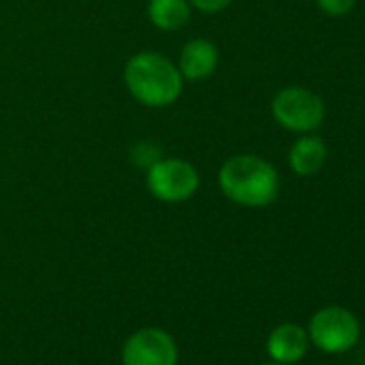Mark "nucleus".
<instances>
[{
  "label": "nucleus",
  "instance_id": "1",
  "mask_svg": "<svg viewBox=\"0 0 365 365\" xmlns=\"http://www.w3.org/2000/svg\"><path fill=\"white\" fill-rule=\"evenodd\" d=\"M217 185L230 202L247 209H262L273 205L279 196V174L271 161L243 153L232 155L222 163Z\"/></svg>",
  "mask_w": 365,
  "mask_h": 365
},
{
  "label": "nucleus",
  "instance_id": "2",
  "mask_svg": "<svg viewBox=\"0 0 365 365\" xmlns=\"http://www.w3.org/2000/svg\"><path fill=\"white\" fill-rule=\"evenodd\" d=\"M123 82L131 97L148 108L172 106L185 84L178 67L159 52L133 54L125 65Z\"/></svg>",
  "mask_w": 365,
  "mask_h": 365
},
{
  "label": "nucleus",
  "instance_id": "3",
  "mask_svg": "<svg viewBox=\"0 0 365 365\" xmlns=\"http://www.w3.org/2000/svg\"><path fill=\"white\" fill-rule=\"evenodd\" d=\"M200 174L196 165L180 157H159L146 168V190L159 202H185L196 196Z\"/></svg>",
  "mask_w": 365,
  "mask_h": 365
},
{
  "label": "nucleus",
  "instance_id": "4",
  "mask_svg": "<svg viewBox=\"0 0 365 365\" xmlns=\"http://www.w3.org/2000/svg\"><path fill=\"white\" fill-rule=\"evenodd\" d=\"M271 114L279 127L294 133L316 131L327 114L324 101L318 93L305 86H286L271 101Z\"/></svg>",
  "mask_w": 365,
  "mask_h": 365
},
{
  "label": "nucleus",
  "instance_id": "5",
  "mask_svg": "<svg viewBox=\"0 0 365 365\" xmlns=\"http://www.w3.org/2000/svg\"><path fill=\"white\" fill-rule=\"evenodd\" d=\"M307 337L318 350L329 354H339L356 346L361 337V324L350 309L339 305H329L318 309L309 318Z\"/></svg>",
  "mask_w": 365,
  "mask_h": 365
},
{
  "label": "nucleus",
  "instance_id": "6",
  "mask_svg": "<svg viewBox=\"0 0 365 365\" xmlns=\"http://www.w3.org/2000/svg\"><path fill=\"white\" fill-rule=\"evenodd\" d=\"M120 361L123 365H176L178 346L168 331L146 327L125 339Z\"/></svg>",
  "mask_w": 365,
  "mask_h": 365
},
{
  "label": "nucleus",
  "instance_id": "7",
  "mask_svg": "<svg viewBox=\"0 0 365 365\" xmlns=\"http://www.w3.org/2000/svg\"><path fill=\"white\" fill-rule=\"evenodd\" d=\"M220 65V52L215 48L213 41L196 37L190 39L185 46H182L180 54H178V71L182 76V80H192V82H200L207 80L215 73Z\"/></svg>",
  "mask_w": 365,
  "mask_h": 365
},
{
  "label": "nucleus",
  "instance_id": "8",
  "mask_svg": "<svg viewBox=\"0 0 365 365\" xmlns=\"http://www.w3.org/2000/svg\"><path fill=\"white\" fill-rule=\"evenodd\" d=\"M307 348H309L307 329H303L297 322L277 324L267 337L269 356L277 363H284V365L301 361L307 354Z\"/></svg>",
  "mask_w": 365,
  "mask_h": 365
},
{
  "label": "nucleus",
  "instance_id": "9",
  "mask_svg": "<svg viewBox=\"0 0 365 365\" xmlns=\"http://www.w3.org/2000/svg\"><path fill=\"white\" fill-rule=\"evenodd\" d=\"M327 144L320 135L303 133L288 150V165L299 176H314L327 163Z\"/></svg>",
  "mask_w": 365,
  "mask_h": 365
},
{
  "label": "nucleus",
  "instance_id": "10",
  "mask_svg": "<svg viewBox=\"0 0 365 365\" xmlns=\"http://www.w3.org/2000/svg\"><path fill=\"white\" fill-rule=\"evenodd\" d=\"M146 14L153 26L172 33L187 26L192 20V5L190 0H148Z\"/></svg>",
  "mask_w": 365,
  "mask_h": 365
},
{
  "label": "nucleus",
  "instance_id": "11",
  "mask_svg": "<svg viewBox=\"0 0 365 365\" xmlns=\"http://www.w3.org/2000/svg\"><path fill=\"white\" fill-rule=\"evenodd\" d=\"M159 159V148L150 142H140L133 146L131 150V161L135 165H144V168H150L155 161Z\"/></svg>",
  "mask_w": 365,
  "mask_h": 365
},
{
  "label": "nucleus",
  "instance_id": "12",
  "mask_svg": "<svg viewBox=\"0 0 365 365\" xmlns=\"http://www.w3.org/2000/svg\"><path fill=\"white\" fill-rule=\"evenodd\" d=\"M316 5L322 14L339 18L352 11V7L356 5V0H316Z\"/></svg>",
  "mask_w": 365,
  "mask_h": 365
},
{
  "label": "nucleus",
  "instance_id": "13",
  "mask_svg": "<svg viewBox=\"0 0 365 365\" xmlns=\"http://www.w3.org/2000/svg\"><path fill=\"white\" fill-rule=\"evenodd\" d=\"M190 5L192 9H198L202 14H220L232 5V0H190Z\"/></svg>",
  "mask_w": 365,
  "mask_h": 365
},
{
  "label": "nucleus",
  "instance_id": "14",
  "mask_svg": "<svg viewBox=\"0 0 365 365\" xmlns=\"http://www.w3.org/2000/svg\"><path fill=\"white\" fill-rule=\"evenodd\" d=\"M262 365H284V363H277V361H271V363H262Z\"/></svg>",
  "mask_w": 365,
  "mask_h": 365
}]
</instances>
